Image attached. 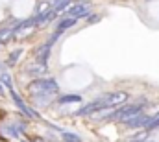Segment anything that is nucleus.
Wrapping results in <instances>:
<instances>
[{
  "label": "nucleus",
  "instance_id": "nucleus-15",
  "mask_svg": "<svg viewBox=\"0 0 159 142\" xmlns=\"http://www.w3.org/2000/svg\"><path fill=\"white\" fill-rule=\"evenodd\" d=\"M70 4H72V0H57V2H56V11L59 13V11H63L65 7H69Z\"/></svg>",
  "mask_w": 159,
  "mask_h": 142
},
{
  "label": "nucleus",
  "instance_id": "nucleus-1",
  "mask_svg": "<svg viewBox=\"0 0 159 142\" xmlns=\"http://www.w3.org/2000/svg\"><path fill=\"white\" fill-rule=\"evenodd\" d=\"M128 100V94L126 92H113V94H104L100 96L98 100L83 105L80 111H76V116H87V114H94L98 111H104V109H111V107H120L124 102Z\"/></svg>",
  "mask_w": 159,
  "mask_h": 142
},
{
  "label": "nucleus",
  "instance_id": "nucleus-13",
  "mask_svg": "<svg viewBox=\"0 0 159 142\" xmlns=\"http://www.w3.org/2000/svg\"><path fill=\"white\" fill-rule=\"evenodd\" d=\"M0 85H4L7 91L13 89V87H11V76H9L7 72H2V74H0Z\"/></svg>",
  "mask_w": 159,
  "mask_h": 142
},
{
  "label": "nucleus",
  "instance_id": "nucleus-16",
  "mask_svg": "<svg viewBox=\"0 0 159 142\" xmlns=\"http://www.w3.org/2000/svg\"><path fill=\"white\" fill-rule=\"evenodd\" d=\"M28 72H30V74H35V76L44 74V72H46V65H34V67H32Z\"/></svg>",
  "mask_w": 159,
  "mask_h": 142
},
{
  "label": "nucleus",
  "instance_id": "nucleus-2",
  "mask_svg": "<svg viewBox=\"0 0 159 142\" xmlns=\"http://www.w3.org/2000/svg\"><path fill=\"white\" fill-rule=\"evenodd\" d=\"M59 91V85L56 83V79H35L28 85V92L34 96V98H43V96H54L57 94Z\"/></svg>",
  "mask_w": 159,
  "mask_h": 142
},
{
  "label": "nucleus",
  "instance_id": "nucleus-19",
  "mask_svg": "<svg viewBox=\"0 0 159 142\" xmlns=\"http://www.w3.org/2000/svg\"><path fill=\"white\" fill-rule=\"evenodd\" d=\"M146 135H148L146 131H144V133H139V135H135L131 140H144V139H146Z\"/></svg>",
  "mask_w": 159,
  "mask_h": 142
},
{
  "label": "nucleus",
  "instance_id": "nucleus-5",
  "mask_svg": "<svg viewBox=\"0 0 159 142\" xmlns=\"http://www.w3.org/2000/svg\"><path fill=\"white\" fill-rule=\"evenodd\" d=\"M91 13V6L87 2H80L76 6L69 7V17H74V19H83Z\"/></svg>",
  "mask_w": 159,
  "mask_h": 142
},
{
  "label": "nucleus",
  "instance_id": "nucleus-20",
  "mask_svg": "<svg viewBox=\"0 0 159 142\" xmlns=\"http://www.w3.org/2000/svg\"><path fill=\"white\" fill-rule=\"evenodd\" d=\"M4 67H6V65H4V63H0V74L4 72Z\"/></svg>",
  "mask_w": 159,
  "mask_h": 142
},
{
  "label": "nucleus",
  "instance_id": "nucleus-21",
  "mask_svg": "<svg viewBox=\"0 0 159 142\" xmlns=\"http://www.w3.org/2000/svg\"><path fill=\"white\" fill-rule=\"evenodd\" d=\"M24 142H43V140H24Z\"/></svg>",
  "mask_w": 159,
  "mask_h": 142
},
{
  "label": "nucleus",
  "instance_id": "nucleus-12",
  "mask_svg": "<svg viewBox=\"0 0 159 142\" xmlns=\"http://www.w3.org/2000/svg\"><path fill=\"white\" fill-rule=\"evenodd\" d=\"M61 135H63V140L65 142H81L76 133H70V131H61Z\"/></svg>",
  "mask_w": 159,
  "mask_h": 142
},
{
  "label": "nucleus",
  "instance_id": "nucleus-18",
  "mask_svg": "<svg viewBox=\"0 0 159 142\" xmlns=\"http://www.w3.org/2000/svg\"><path fill=\"white\" fill-rule=\"evenodd\" d=\"M61 33H63V32H56V33H52V35H50V39L46 41V44H50V46H54V42H56V41L59 39V35H61Z\"/></svg>",
  "mask_w": 159,
  "mask_h": 142
},
{
  "label": "nucleus",
  "instance_id": "nucleus-3",
  "mask_svg": "<svg viewBox=\"0 0 159 142\" xmlns=\"http://www.w3.org/2000/svg\"><path fill=\"white\" fill-rule=\"evenodd\" d=\"M143 104H144V102H143ZM143 104H131V105L117 107V109L109 114L107 120H120V122H126V120H129V118L141 114V111H143Z\"/></svg>",
  "mask_w": 159,
  "mask_h": 142
},
{
  "label": "nucleus",
  "instance_id": "nucleus-10",
  "mask_svg": "<svg viewBox=\"0 0 159 142\" xmlns=\"http://www.w3.org/2000/svg\"><path fill=\"white\" fill-rule=\"evenodd\" d=\"M56 9H50L48 13H44V15H41V17H37V24H46L48 20H52L54 17H56Z\"/></svg>",
  "mask_w": 159,
  "mask_h": 142
},
{
  "label": "nucleus",
  "instance_id": "nucleus-8",
  "mask_svg": "<svg viewBox=\"0 0 159 142\" xmlns=\"http://www.w3.org/2000/svg\"><path fill=\"white\" fill-rule=\"evenodd\" d=\"M74 24H76V19H74V17H65V19L59 20V24H57V32H65V30L72 28Z\"/></svg>",
  "mask_w": 159,
  "mask_h": 142
},
{
  "label": "nucleus",
  "instance_id": "nucleus-4",
  "mask_svg": "<svg viewBox=\"0 0 159 142\" xmlns=\"http://www.w3.org/2000/svg\"><path fill=\"white\" fill-rule=\"evenodd\" d=\"M9 94H11V98H13L15 105L20 109V113H22L24 116H28V118H39V113H37V111H34V109L28 105V104H26L24 100H20V98L17 96V92H15L13 89H9Z\"/></svg>",
  "mask_w": 159,
  "mask_h": 142
},
{
  "label": "nucleus",
  "instance_id": "nucleus-7",
  "mask_svg": "<svg viewBox=\"0 0 159 142\" xmlns=\"http://www.w3.org/2000/svg\"><path fill=\"white\" fill-rule=\"evenodd\" d=\"M50 50H52V46H50V44H46V42H44L39 50H37V55H35V57H37V61H39L41 65H46L48 55H50Z\"/></svg>",
  "mask_w": 159,
  "mask_h": 142
},
{
  "label": "nucleus",
  "instance_id": "nucleus-14",
  "mask_svg": "<svg viewBox=\"0 0 159 142\" xmlns=\"http://www.w3.org/2000/svg\"><path fill=\"white\" fill-rule=\"evenodd\" d=\"M50 11V4L48 2H41L39 7H37V11H35V17H41V15H44V13H48Z\"/></svg>",
  "mask_w": 159,
  "mask_h": 142
},
{
  "label": "nucleus",
  "instance_id": "nucleus-17",
  "mask_svg": "<svg viewBox=\"0 0 159 142\" xmlns=\"http://www.w3.org/2000/svg\"><path fill=\"white\" fill-rule=\"evenodd\" d=\"M146 129H148V131H152V129H159V114L156 116V118L150 120V124L146 126Z\"/></svg>",
  "mask_w": 159,
  "mask_h": 142
},
{
  "label": "nucleus",
  "instance_id": "nucleus-9",
  "mask_svg": "<svg viewBox=\"0 0 159 142\" xmlns=\"http://www.w3.org/2000/svg\"><path fill=\"white\" fill-rule=\"evenodd\" d=\"M57 102L59 104H78V102H81V96L80 94H65V96H59Z\"/></svg>",
  "mask_w": 159,
  "mask_h": 142
},
{
  "label": "nucleus",
  "instance_id": "nucleus-6",
  "mask_svg": "<svg viewBox=\"0 0 159 142\" xmlns=\"http://www.w3.org/2000/svg\"><path fill=\"white\" fill-rule=\"evenodd\" d=\"M150 116L148 114H137V116H133V118H129V120H126L124 122V126L126 127H133V129H137V127H146L148 124H150Z\"/></svg>",
  "mask_w": 159,
  "mask_h": 142
},
{
  "label": "nucleus",
  "instance_id": "nucleus-11",
  "mask_svg": "<svg viewBox=\"0 0 159 142\" xmlns=\"http://www.w3.org/2000/svg\"><path fill=\"white\" fill-rule=\"evenodd\" d=\"M20 55H22V50H13V52L9 54V57H7V65H9V67L17 65V61L20 59Z\"/></svg>",
  "mask_w": 159,
  "mask_h": 142
}]
</instances>
